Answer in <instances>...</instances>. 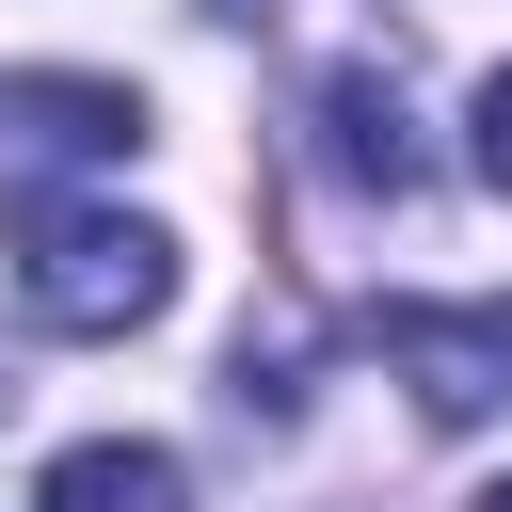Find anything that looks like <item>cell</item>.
<instances>
[{"mask_svg": "<svg viewBox=\"0 0 512 512\" xmlns=\"http://www.w3.org/2000/svg\"><path fill=\"white\" fill-rule=\"evenodd\" d=\"M16 304L48 336H144L176 304V240L144 208H32L16 224Z\"/></svg>", "mask_w": 512, "mask_h": 512, "instance_id": "6da1fadb", "label": "cell"}, {"mask_svg": "<svg viewBox=\"0 0 512 512\" xmlns=\"http://www.w3.org/2000/svg\"><path fill=\"white\" fill-rule=\"evenodd\" d=\"M32 512H192V480H176V448H144V432H80V448H48Z\"/></svg>", "mask_w": 512, "mask_h": 512, "instance_id": "7a4b0ae2", "label": "cell"}, {"mask_svg": "<svg viewBox=\"0 0 512 512\" xmlns=\"http://www.w3.org/2000/svg\"><path fill=\"white\" fill-rule=\"evenodd\" d=\"M0 112H16L48 160H128V144H144V96H128V80H16Z\"/></svg>", "mask_w": 512, "mask_h": 512, "instance_id": "3957f363", "label": "cell"}, {"mask_svg": "<svg viewBox=\"0 0 512 512\" xmlns=\"http://www.w3.org/2000/svg\"><path fill=\"white\" fill-rule=\"evenodd\" d=\"M400 352L432 368V416H480V400L512 384V336H496V320H400Z\"/></svg>", "mask_w": 512, "mask_h": 512, "instance_id": "277c9868", "label": "cell"}, {"mask_svg": "<svg viewBox=\"0 0 512 512\" xmlns=\"http://www.w3.org/2000/svg\"><path fill=\"white\" fill-rule=\"evenodd\" d=\"M464 160H480V192H512V64L480 80V112H464Z\"/></svg>", "mask_w": 512, "mask_h": 512, "instance_id": "5b68a950", "label": "cell"}, {"mask_svg": "<svg viewBox=\"0 0 512 512\" xmlns=\"http://www.w3.org/2000/svg\"><path fill=\"white\" fill-rule=\"evenodd\" d=\"M480 512H512V480H496V496H480Z\"/></svg>", "mask_w": 512, "mask_h": 512, "instance_id": "8992f818", "label": "cell"}]
</instances>
